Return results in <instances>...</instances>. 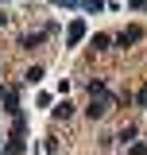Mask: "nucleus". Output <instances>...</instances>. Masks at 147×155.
Here are the masks:
<instances>
[{"label":"nucleus","instance_id":"obj_7","mask_svg":"<svg viewBox=\"0 0 147 155\" xmlns=\"http://www.w3.org/2000/svg\"><path fill=\"white\" fill-rule=\"evenodd\" d=\"M81 8H85V12H101V8H105V0H81Z\"/></svg>","mask_w":147,"mask_h":155},{"label":"nucleus","instance_id":"obj_1","mask_svg":"<svg viewBox=\"0 0 147 155\" xmlns=\"http://www.w3.org/2000/svg\"><path fill=\"white\" fill-rule=\"evenodd\" d=\"M85 39V23L81 19H70V31H66V47H77Z\"/></svg>","mask_w":147,"mask_h":155},{"label":"nucleus","instance_id":"obj_2","mask_svg":"<svg viewBox=\"0 0 147 155\" xmlns=\"http://www.w3.org/2000/svg\"><path fill=\"white\" fill-rule=\"evenodd\" d=\"M139 39H143V27H128V31L116 35V43H120V47H132V43H139Z\"/></svg>","mask_w":147,"mask_h":155},{"label":"nucleus","instance_id":"obj_3","mask_svg":"<svg viewBox=\"0 0 147 155\" xmlns=\"http://www.w3.org/2000/svg\"><path fill=\"white\" fill-rule=\"evenodd\" d=\"M105 113H109V97H93L89 101V116L97 120V116H105Z\"/></svg>","mask_w":147,"mask_h":155},{"label":"nucleus","instance_id":"obj_11","mask_svg":"<svg viewBox=\"0 0 147 155\" xmlns=\"http://www.w3.org/2000/svg\"><path fill=\"white\" fill-rule=\"evenodd\" d=\"M128 155H147V147H143V143H132V151Z\"/></svg>","mask_w":147,"mask_h":155},{"label":"nucleus","instance_id":"obj_14","mask_svg":"<svg viewBox=\"0 0 147 155\" xmlns=\"http://www.w3.org/2000/svg\"><path fill=\"white\" fill-rule=\"evenodd\" d=\"M0 27H4V16H0Z\"/></svg>","mask_w":147,"mask_h":155},{"label":"nucleus","instance_id":"obj_8","mask_svg":"<svg viewBox=\"0 0 147 155\" xmlns=\"http://www.w3.org/2000/svg\"><path fill=\"white\" fill-rule=\"evenodd\" d=\"M23 78H27V81H31V85H35L39 78H43V66H31V70H27V74H23Z\"/></svg>","mask_w":147,"mask_h":155},{"label":"nucleus","instance_id":"obj_10","mask_svg":"<svg viewBox=\"0 0 147 155\" xmlns=\"http://www.w3.org/2000/svg\"><path fill=\"white\" fill-rule=\"evenodd\" d=\"M109 43H112L109 35H93V47H97V51H105V47H109Z\"/></svg>","mask_w":147,"mask_h":155},{"label":"nucleus","instance_id":"obj_6","mask_svg":"<svg viewBox=\"0 0 147 155\" xmlns=\"http://www.w3.org/2000/svg\"><path fill=\"white\" fill-rule=\"evenodd\" d=\"M54 116H58V120H70V116H74V105H70V101H62V105L54 109Z\"/></svg>","mask_w":147,"mask_h":155},{"label":"nucleus","instance_id":"obj_5","mask_svg":"<svg viewBox=\"0 0 147 155\" xmlns=\"http://www.w3.org/2000/svg\"><path fill=\"white\" fill-rule=\"evenodd\" d=\"M4 113H8V116H23V113H19V97L12 93V89H8V97H4Z\"/></svg>","mask_w":147,"mask_h":155},{"label":"nucleus","instance_id":"obj_15","mask_svg":"<svg viewBox=\"0 0 147 155\" xmlns=\"http://www.w3.org/2000/svg\"><path fill=\"white\" fill-rule=\"evenodd\" d=\"M143 12H147V4H143Z\"/></svg>","mask_w":147,"mask_h":155},{"label":"nucleus","instance_id":"obj_9","mask_svg":"<svg viewBox=\"0 0 147 155\" xmlns=\"http://www.w3.org/2000/svg\"><path fill=\"white\" fill-rule=\"evenodd\" d=\"M136 136H139V128H136V124H128V128H124V132H120V140H124V143H128V140H136Z\"/></svg>","mask_w":147,"mask_h":155},{"label":"nucleus","instance_id":"obj_12","mask_svg":"<svg viewBox=\"0 0 147 155\" xmlns=\"http://www.w3.org/2000/svg\"><path fill=\"white\" fill-rule=\"evenodd\" d=\"M136 101H139V105L147 109V89H139V93H136Z\"/></svg>","mask_w":147,"mask_h":155},{"label":"nucleus","instance_id":"obj_4","mask_svg":"<svg viewBox=\"0 0 147 155\" xmlns=\"http://www.w3.org/2000/svg\"><path fill=\"white\" fill-rule=\"evenodd\" d=\"M47 35H51V31H35V35H23V39H19V47H27V51H35V47H39V43H43Z\"/></svg>","mask_w":147,"mask_h":155},{"label":"nucleus","instance_id":"obj_13","mask_svg":"<svg viewBox=\"0 0 147 155\" xmlns=\"http://www.w3.org/2000/svg\"><path fill=\"white\" fill-rule=\"evenodd\" d=\"M62 4H66V8H77V4H81V0H62Z\"/></svg>","mask_w":147,"mask_h":155}]
</instances>
